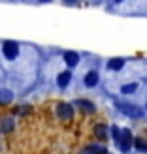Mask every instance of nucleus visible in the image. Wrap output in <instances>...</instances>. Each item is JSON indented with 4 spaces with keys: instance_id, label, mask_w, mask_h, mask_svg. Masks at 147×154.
I'll use <instances>...</instances> for the list:
<instances>
[{
    "instance_id": "obj_9",
    "label": "nucleus",
    "mask_w": 147,
    "mask_h": 154,
    "mask_svg": "<svg viewBox=\"0 0 147 154\" xmlns=\"http://www.w3.org/2000/svg\"><path fill=\"white\" fill-rule=\"evenodd\" d=\"M11 102V92L10 90H2L0 92V103H8Z\"/></svg>"
},
{
    "instance_id": "obj_15",
    "label": "nucleus",
    "mask_w": 147,
    "mask_h": 154,
    "mask_svg": "<svg viewBox=\"0 0 147 154\" xmlns=\"http://www.w3.org/2000/svg\"><path fill=\"white\" fill-rule=\"evenodd\" d=\"M115 2H123V0H115Z\"/></svg>"
},
{
    "instance_id": "obj_4",
    "label": "nucleus",
    "mask_w": 147,
    "mask_h": 154,
    "mask_svg": "<svg viewBox=\"0 0 147 154\" xmlns=\"http://www.w3.org/2000/svg\"><path fill=\"white\" fill-rule=\"evenodd\" d=\"M64 60H66L68 66H75L77 62H79V57H77V53L68 51V53H64Z\"/></svg>"
},
{
    "instance_id": "obj_6",
    "label": "nucleus",
    "mask_w": 147,
    "mask_h": 154,
    "mask_svg": "<svg viewBox=\"0 0 147 154\" xmlns=\"http://www.w3.org/2000/svg\"><path fill=\"white\" fill-rule=\"evenodd\" d=\"M96 83H98V73L96 72H89L87 77H85V85H87V87H94Z\"/></svg>"
},
{
    "instance_id": "obj_8",
    "label": "nucleus",
    "mask_w": 147,
    "mask_h": 154,
    "mask_svg": "<svg viewBox=\"0 0 147 154\" xmlns=\"http://www.w3.org/2000/svg\"><path fill=\"white\" fill-rule=\"evenodd\" d=\"M123 64H125V62H123L121 58H113V60H110V64H107V66H110L111 70H121Z\"/></svg>"
},
{
    "instance_id": "obj_5",
    "label": "nucleus",
    "mask_w": 147,
    "mask_h": 154,
    "mask_svg": "<svg viewBox=\"0 0 147 154\" xmlns=\"http://www.w3.org/2000/svg\"><path fill=\"white\" fill-rule=\"evenodd\" d=\"M121 109L125 111L126 115H130V117H142V111L136 109L134 105H121Z\"/></svg>"
},
{
    "instance_id": "obj_1",
    "label": "nucleus",
    "mask_w": 147,
    "mask_h": 154,
    "mask_svg": "<svg viewBox=\"0 0 147 154\" xmlns=\"http://www.w3.org/2000/svg\"><path fill=\"white\" fill-rule=\"evenodd\" d=\"M2 51H4V55H6V58H10V60H13L15 57L19 55V45L15 43V42H4V45H2Z\"/></svg>"
},
{
    "instance_id": "obj_11",
    "label": "nucleus",
    "mask_w": 147,
    "mask_h": 154,
    "mask_svg": "<svg viewBox=\"0 0 147 154\" xmlns=\"http://www.w3.org/2000/svg\"><path fill=\"white\" fill-rule=\"evenodd\" d=\"M77 105H81L83 109H87V111H94V105L89 103V102H85V100H79V102H77Z\"/></svg>"
},
{
    "instance_id": "obj_14",
    "label": "nucleus",
    "mask_w": 147,
    "mask_h": 154,
    "mask_svg": "<svg viewBox=\"0 0 147 154\" xmlns=\"http://www.w3.org/2000/svg\"><path fill=\"white\" fill-rule=\"evenodd\" d=\"M40 2H49V0H40Z\"/></svg>"
},
{
    "instance_id": "obj_3",
    "label": "nucleus",
    "mask_w": 147,
    "mask_h": 154,
    "mask_svg": "<svg viewBox=\"0 0 147 154\" xmlns=\"http://www.w3.org/2000/svg\"><path fill=\"white\" fill-rule=\"evenodd\" d=\"M59 117L62 119V120H72V117H74V109H72V105H68V103L59 105Z\"/></svg>"
},
{
    "instance_id": "obj_7",
    "label": "nucleus",
    "mask_w": 147,
    "mask_h": 154,
    "mask_svg": "<svg viewBox=\"0 0 147 154\" xmlns=\"http://www.w3.org/2000/svg\"><path fill=\"white\" fill-rule=\"evenodd\" d=\"M70 83V72H64V73H60L59 75V87H66V85Z\"/></svg>"
},
{
    "instance_id": "obj_12",
    "label": "nucleus",
    "mask_w": 147,
    "mask_h": 154,
    "mask_svg": "<svg viewBox=\"0 0 147 154\" xmlns=\"http://www.w3.org/2000/svg\"><path fill=\"white\" fill-rule=\"evenodd\" d=\"M136 147L140 149V150H147V143L142 139V137H138V139H136Z\"/></svg>"
},
{
    "instance_id": "obj_10",
    "label": "nucleus",
    "mask_w": 147,
    "mask_h": 154,
    "mask_svg": "<svg viewBox=\"0 0 147 154\" xmlns=\"http://www.w3.org/2000/svg\"><path fill=\"white\" fill-rule=\"evenodd\" d=\"M136 88H138L136 83H132V85H125V87H123V92H125V94H132Z\"/></svg>"
},
{
    "instance_id": "obj_2",
    "label": "nucleus",
    "mask_w": 147,
    "mask_h": 154,
    "mask_svg": "<svg viewBox=\"0 0 147 154\" xmlns=\"http://www.w3.org/2000/svg\"><path fill=\"white\" fill-rule=\"evenodd\" d=\"M119 143H121V150H123V152H128V150H130V147H132V135H130L128 130H125V132L121 134Z\"/></svg>"
},
{
    "instance_id": "obj_13",
    "label": "nucleus",
    "mask_w": 147,
    "mask_h": 154,
    "mask_svg": "<svg viewBox=\"0 0 147 154\" xmlns=\"http://www.w3.org/2000/svg\"><path fill=\"white\" fill-rule=\"evenodd\" d=\"M66 4H75V0H64Z\"/></svg>"
}]
</instances>
